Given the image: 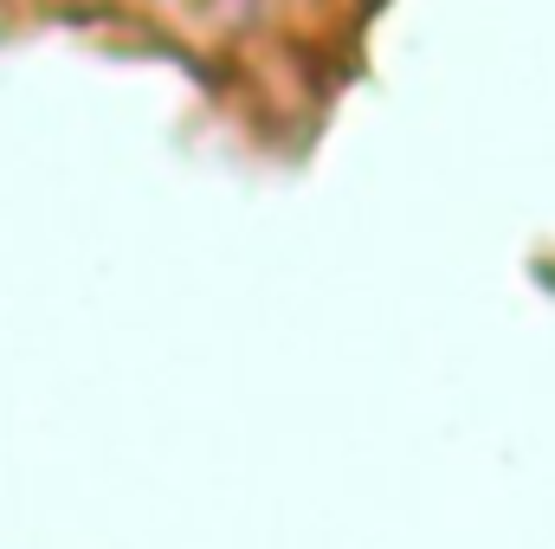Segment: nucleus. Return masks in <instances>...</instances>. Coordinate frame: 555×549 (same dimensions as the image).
<instances>
[]
</instances>
